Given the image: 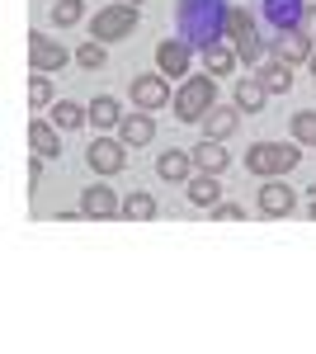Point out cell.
<instances>
[{
    "mask_svg": "<svg viewBox=\"0 0 316 354\" xmlns=\"http://www.w3.org/2000/svg\"><path fill=\"white\" fill-rule=\"evenodd\" d=\"M118 137H123L128 147H147V142L156 137V123H151L147 113H123V123H118Z\"/></svg>",
    "mask_w": 316,
    "mask_h": 354,
    "instance_id": "cell-15",
    "label": "cell"
},
{
    "mask_svg": "<svg viewBox=\"0 0 316 354\" xmlns=\"http://www.w3.org/2000/svg\"><path fill=\"white\" fill-rule=\"evenodd\" d=\"M123 147H128L123 137H118V142H113V137H95V142L85 147V161H90L95 175H118V170L128 165V151H123Z\"/></svg>",
    "mask_w": 316,
    "mask_h": 354,
    "instance_id": "cell-5",
    "label": "cell"
},
{
    "mask_svg": "<svg viewBox=\"0 0 316 354\" xmlns=\"http://www.w3.org/2000/svg\"><path fill=\"white\" fill-rule=\"evenodd\" d=\"M203 123H208V133H203V137L222 142V137H232V133H236V123H241V118H236V109H222V104H212V109L203 113Z\"/></svg>",
    "mask_w": 316,
    "mask_h": 354,
    "instance_id": "cell-18",
    "label": "cell"
},
{
    "mask_svg": "<svg viewBox=\"0 0 316 354\" xmlns=\"http://www.w3.org/2000/svg\"><path fill=\"white\" fill-rule=\"evenodd\" d=\"M28 104H33V109L53 104V81H48V71H38V76L28 81Z\"/></svg>",
    "mask_w": 316,
    "mask_h": 354,
    "instance_id": "cell-26",
    "label": "cell"
},
{
    "mask_svg": "<svg viewBox=\"0 0 316 354\" xmlns=\"http://www.w3.org/2000/svg\"><path fill=\"white\" fill-rule=\"evenodd\" d=\"M128 5H137V0H128Z\"/></svg>",
    "mask_w": 316,
    "mask_h": 354,
    "instance_id": "cell-33",
    "label": "cell"
},
{
    "mask_svg": "<svg viewBox=\"0 0 316 354\" xmlns=\"http://www.w3.org/2000/svg\"><path fill=\"white\" fill-rule=\"evenodd\" d=\"M203 66H208V76H227V71L236 66V53H232L227 43H208V48H203Z\"/></svg>",
    "mask_w": 316,
    "mask_h": 354,
    "instance_id": "cell-21",
    "label": "cell"
},
{
    "mask_svg": "<svg viewBox=\"0 0 316 354\" xmlns=\"http://www.w3.org/2000/svg\"><path fill=\"white\" fill-rule=\"evenodd\" d=\"M90 123H95V128H118V123H123L118 100H113V95H100V100L90 104Z\"/></svg>",
    "mask_w": 316,
    "mask_h": 354,
    "instance_id": "cell-22",
    "label": "cell"
},
{
    "mask_svg": "<svg viewBox=\"0 0 316 354\" xmlns=\"http://www.w3.org/2000/svg\"><path fill=\"white\" fill-rule=\"evenodd\" d=\"M260 213H269V218H288L292 213V189L279 180V175L260 185Z\"/></svg>",
    "mask_w": 316,
    "mask_h": 354,
    "instance_id": "cell-8",
    "label": "cell"
},
{
    "mask_svg": "<svg viewBox=\"0 0 316 354\" xmlns=\"http://www.w3.org/2000/svg\"><path fill=\"white\" fill-rule=\"evenodd\" d=\"M132 28H137V5L118 0V5H104V10L95 15L90 38H100V43H118V38H132Z\"/></svg>",
    "mask_w": 316,
    "mask_h": 354,
    "instance_id": "cell-3",
    "label": "cell"
},
{
    "mask_svg": "<svg viewBox=\"0 0 316 354\" xmlns=\"http://www.w3.org/2000/svg\"><path fill=\"white\" fill-rule=\"evenodd\" d=\"M189 156H194V165H198V170H208V175H222V170L232 165V156L222 151V142H212V137H203Z\"/></svg>",
    "mask_w": 316,
    "mask_h": 354,
    "instance_id": "cell-14",
    "label": "cell"
},
{
    "mask_svg": "<svg viewBox=\"0 0 316 354\" xmlns=\"http://www.w3.org/2000/svg\"><path fill=\"white\" fill-rule=\"evenodd\" d=\"M28 185H33V189L43 185V156H33V161H28Z\"/></svg>",
    "mask_w": 316,
    "mask_h": 354,
    "instance_id": "cell-30",
    "label": "cell"
},
{
    "mask_svg": "<svg viewBox=\"0 0 316 354\" xmlns=\"http://www.w3.org/2000/svg\"><path fill=\"white\" fill-rule=\"evenodd\" d=\"M307 213H312V218H316V198H312V208H307Z\"/></svg>",
    "mask_w": 316,
    "mask_h": 354,
    "instance_id": "cell-31",
    "label": "cell"
},
{
    "mask_svg": "<svg viewBox=\"0 0 316 354\" xmlns=\"http://www.w3.org/2000/svg\"><path fill=\"white\" fill-rule=\"evenodd\" d=\"M189 203H194V208H217V203H222V185H217V175H208V170L189 175Z\"/></svg>",
    "mask_w": 316,
    "mask_h": 354,
    "instance_id": "cell-11",
    "label": "cell"
},
{
    "mask_svg": "<svg viewBox=\"0 0 316 354\" xmlns=\"http://www.w3.org/2000/svg\"><path fill=\"white\" fill-rule=\"evenodd\" d=\"M85 118H90V109H80V104H71V100H57V104H53V123H57V128H66V133L80 128Z\"/></svg>",
    "mask_w": 316,
    "mask_h": 354,
    "instance_id": "cell-23",
    "label": "cell"
},
{
    "mask_svg": "<svg viewBox=\"0 0 316 354\" xmlns=\"http://www.w3.org/2000/svg\"><path fill=\"white\" fill-rule=\"evenodd\" d=\"M123 218L128 222H147V218H156V198L147 189H132L128 198H123Z\"/></svg>",
    "mask_w": 316,
    "mask_h": 354,
    "instance_id": "cell-20",
    "label": "cell"
},
{
    "mask_svg": "<svg viewBox=\"0 0 316 354\" xmlns=\"http://www.w3.org/2000/svg\"><path fill=\"white\" fill-rule=\"evenodd\" d=\"M85 19V0H57L53 5V24L57 28H71V24H80Z\"/></svg>",
    "mask_w": 316,
    "mask_h": 354,
    "instance_id": "cell-24",
    "label": "cell"
},
{
    "mask_svg": "<svg viewBox=\"0 0 316 354\" xmlns=\"http://www.w3.org/2000/svg\"><path fill=\"white\" fill-rule=\"evenodd\" d=\"M297 33H307V38L316 43V0H312V5H302V19H297Z\"/></svg>",
    "mask_w": 316,
    "mask_h": 354,
    "instance_id": "cell-28",
    "label": "cell"
},
{
    "mask_svg": "<svg viewBox=\"0 0 316 354\" xmlns=\"http://www.w3.org/2000/svg\"><path fill=\"white\" fill-rule=\"evenodd\" d=\"M222 38H232L236 57H245V62H255V57H260V43H255V19H250L241 5H227V10H222Z\"/></svg>",
    "mask_w": 316,
    "mask_h": 354,
    "instance_id": "cell-4",
    "label": "cell"
},
{
    "mask_svg": "<svg viewBox=\"0 0 316 354\" xmlns=\"http://www.w3.org/2000/svg\"><path fill=\"white\" fill-rule=\"evenodd\" d=\"M292 137L316 147V113H292Z\"/></svg>",
    "mask_w": 316,
    "mask_h": 354,
    "instance_id": "cell-27",
    "label": "cell"
},
{
    "mask_svg": "<svg viewBox=\"0 0 316 354\" xmlns=\"http://www.w3.org/2000/svg\"><path fill=\"white\" fill-rule=\"evenodd\" d=\"M212 104H217V85H212V76H185L180 95H175V118H180V123H198Z\"/></svg>",
    "mask_w": 316,
    "mask_h": 354,
    "instance_id": "cell-2",
    "label": "cell"
},
{
    "mask_svg": "<svg viewBox=\"0 0 316 354\" xmlns=\"http://www.w3.org/2000/svg\"><path fill=\"white\" fill-rule=\"evenodd\" d=\"M264 100H269V90H264L260 76H245V81H236V109H241V113H260Z\"/></svg>",
    "mask_w": 316,
    "mask_h": 354,
    "instance_id": "cell-17",
    "label": "cell"
},
{
    "mask_svg": "<svg viewBox=\"0 0 316 354\" xmlns=\"http://www.w3.org/2000/svg\"><path fill=\"white\" fill-rule=\"evenodd\" d=\"M28 147H33V156H43V161H57V156H62L57 123H48V118H33V123H28Z\"/></svg>",
    "mask_w": 316,
    "mask_h": 354,
    "instance_id": "cell-10",
    "label": "cell"
},
{
    "mask_svg": "<svg viewBox=\"0 0 316 354\" xmlns=\"http://www.w3.org/2000/svg\"><path fill=\"white\" fill-rule=\"evenodd\" d=\"M312 76H316V53H312Z\"/></svg>",
    "mask_w": 316,
    "mask_h": 354,
    "instance_id": "cell-32",
    "label": "cell"
},
{
    "mask_svg": "<svg viewBox=\"0 0 316 354\" xmlns=\"http://www.w3.org/2000/svg\"><path fill=\"white\" fill-rule=\"evenodd\" d=\"M28 62H33V71H62L66 66V48L57 43V38H48V33H28Z\"/></svg>",
    "mask_w": 316,
    "mask_h": 354,
    "instance_id": "cell-6",
    "label": "cell"
},
{
    "mask_svg": "<svg viewBox=\"0 0 316 354\" xmlns=\"http://www.w3.org/2000/svg\"><path fill=\"white\" fill-rule=\"evenodd\" d=\"M212 218H217V222H241V218H245V208H241V203H217Z\"/></svg>",
    "mask_w": 316,
    "mask_h": 354,
    "instance_id": "cell-29",
    "label": "cell"
},
{
    "mask_svg": "<svg viewBox=\"0 0 316 354\" xmlns=\"http://www.w3.org/2000/svg\"><path fill=\"white\" fill-rule=\"evenodd\" d=\"M274 53H279V62H312V38L307 33H297V28H288V33H279V43H274Z\"/></svg>",
    "mask_w": 316,
    "mask_h": 354,
    "instance_id": "cell-13",
    "label": "cell"
},
{
    "mask_svg": "<svg viewBox=\"0 0 316 354\" xmlns=\"http://www.w3.org/2000/svg\"><path fill=\"white\" fill-rule=\"evenodd\" d=\"M189 170H194V156H189V151H160V156H156V175H160V180H170V185L189 180Z\"/></svg>",
    "mask_w": 316,
    "mask_h": 354,
    "instance_id": "cell-16",
    "label": "cell"
},
{
    "mask_svg": "<svg viewBox=\"0 0 316 354\" xmlns=\"http://www.w3.org/2000/svg\"><path fill=\"white\" fill-rule=\"evenodd\" d=\"M132 104L137 109H165L170 104V85H165V76H132Z\"/></svg>",
    "mask_w": 316,
    "mask_h": 354,
    "instance_id": "cell-7",
    "label": "cell"
},
{
    "mask_svg": "<svg viewBox=\"0 0 316 354\" xmlns=\"http://www.w3.org/2000/svg\"><path fill=\"white\" fill-rule=\"evenodd\" d=\"M80 213L85 218H113V213H123V203L113 198L109 185H90V189L80 194Z\"/></svg>",
    "mask_w": 316,
    "mask_h": 354,
    "instance_id": "cell-9",
    "label": "cell"
},
{
    "mask_svg": "<svg viewBox=\"0 0 316 354\" xmlns=\"http://www.w3.org/2000/svg\"><path fill=\"white\" fill-rule=\"evenodd\" d=\"M156 66H160V76H185L189 71V48L180 38H165L156 48Z\"/></svg>",
    "mask_w": 316,
    "mask_h": 354,
    "instance_id": "cell-12",
    "label": "cell"
},
{
    "mask_svg": "<svg viewBox=\"0 0 316 354\" xmlns=\"http://www.w3.org/2000/svg\"><path fill=\"white\" fill-rule=\"evenodd\" d=\"M302 161V151L292 142H255L245 151V170L260 175V180H274V175H288L292 165Z\"/></svg>",
    "mask_w": 316,
    "mask_h": 354,
    "instance_id": "cell-1",
    "label": "cell"
},
{
    "mask_svg": "<svg viewBox=\"0 0 316 354\" xmlns=\"http://www.w3.org/2000/svg\"><path fill=\"white\" fill-rule=\"evenodd\" d=\"M260 81H264L269 95H288V90H292V66H288V62H269V66L260 71Z\"/></svg>",
    "mask_w": 316,
    "mask_h": 354,
    "instance_id": "cell-19",
    "label": "cell"
},
{
    "mask_svg": "<svg viewBox=\"0 0 316 354\" xmlns=\"http://www.w3.org/2000/svg\"><path fill=\"white\" fill-rule=\"evenodd\" d=\"M76 62L85 66V71H100V66H104V43H100V38L80 43V48H76Z\"/></svg>",
    "mask_w": 316,
    "mask_h": 354,
    "instance_id": "cell-25",
    "label": "cell"
}]
</instances>
